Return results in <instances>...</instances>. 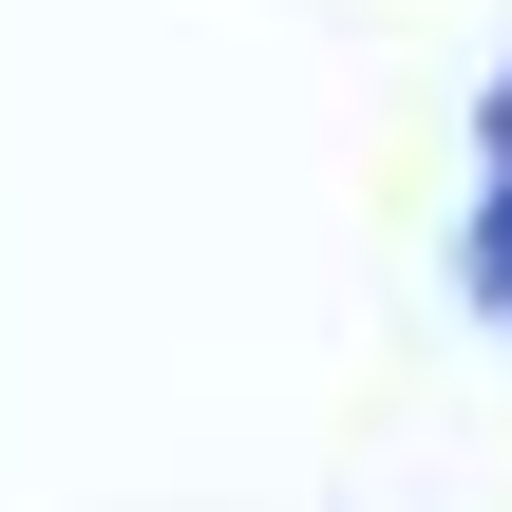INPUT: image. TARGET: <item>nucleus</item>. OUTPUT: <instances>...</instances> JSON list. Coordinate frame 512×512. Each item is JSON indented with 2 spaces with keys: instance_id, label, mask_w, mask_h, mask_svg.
<instances>
[{
  "instance_id": "1",
  "label": "nucleus",
  "mask_w": 512,
  "mask_h": 512,
  "mask_svg": "<svg viewBox=\"0 0 512 512\" xmlns=\"http://www.w3.org/2000/svg\"><path fill=\"white\" fill-rule=\"evenodd\" d=\"M475 285L512 304V95H494V190H475Z\"/></svg>"
}]
</instances>
